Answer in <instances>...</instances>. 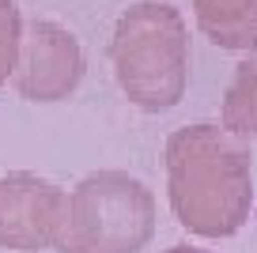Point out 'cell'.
I'll use <instances>...</instances> for the list:
<instances>
[{
	"label": "cell",
	"mask_w": 257,
	"mask_h": 253,
	"mask_svg": "<svg viewBox=\"0 0 257 253\" xmlns=\"http://www.w3.org/2000/svg\"><path fill=\"white\" fill-rule=\"evenodd\" d=\"M167 193L178 223L201 238H231L249 219V151L219 125H185L167 140Z\"/></svg>",
	"instance_id": "obj_1"
},
{
	"label": "cell",
	"mask_w": 257,
	"mask_h": 253,
	"mask_svg": "<svg viewBox=\"0 0 257 253\" xmlns=\"http://www.w3.org/2000/svg\"><path fill=\"white\" fill-rule=\"evenodd\" d=\"M110 57L125 98L140 110H170L185 95L189 34L185 19L167 0H140L113 23Z\"/></svg>",
	"instance_id": "obj_2"
},
{
	"label": "cell",
	"mask_w": 257,
	"mask_h": 253,
	"mask_svg": "<svg viewBox=\"0 0 257 253\" xmlns=\"http://www.w3.org/2000/svg\"><path fill=\"white\" fill-rule=\"evenodd\" d=\"M155 234V197L125 170H95L64 193L57 253H137Z\"/></svg>",
	"instance_id": "obj_3"
},
{
	"label": "cell",
	"mask_w": 257,
	"mask_h": 253,
	"mask_svg": "<svg viewBox=\"0 0 257 253\" xmlns=\"http://www.w3.org/2000/svg\"><path fill=\"white\" fill-rule=\"evenodd\" d=\"M83 49L72 31L49 19H34L23 31V49L16 64V91L27 102H61L83 83Z\"/></svg>",
	"instance_id": "obj_4"
},
{
	"label": "cell",
	"mask_w": 257,
	"mask_h": 253,
	"mask_svg": "<svg viewBox=\"0 0 257 253\" xmlns=\"http://www.w3.org/2000/svg\"><path fill=\"white\" fill-rule=\"evenodd\" d=\"M64 189L27 170L0 178V245L4 249H49L61 227Z\"/></svg>",
	"instance_id": "obj_5"
},
{
	"label": "cell",
	"mask_w": 257,
	"mask_h": 253,
	"mask_svg": "<svg viewBox=\"0 0 257 253\" xmlns=\"http://www.w3.org/2000/svg\"><path fill=\"white\" fill-rule=\"evenodd\" d=\"M193 16L219 49L257 53V0H193Z\"/></svg>",
	"instance_id": "obj_6"
},
{
	"label": "cell",
	"mask_w": 257,
	"mask_h": 253,
	"mask_svg": "<svg viewBox=\"0 0 257 253\" xmlns=\"http://www.w3.org/2000/svg\"><path fill=\"white\" fill-rule=\"evenodd\" d=\"M223 129L234 136L257 133V53L234 68V79L223 95Z\"/></svg>",
	"instance_id": "obj_7"
},
{
	"label": "cell",
	"mask_w": 257,
	"mask_h": 253,
	"mask_svg": "<svg viewBox=\"0 0 257 253\" xmlns=\"http://www.w3.org/2000/svg\"><path fill=\"white\" fill-rule=\"evenodd\" d=\"M19 49H23V16L16 0H0V83L16 76Z\"/></svg>",
	"instance_id": "obj_8"
},
{
	"label": "cell",
	"mask_w": 257,
	"mask_h": 253,
	"mask_svg": "<svg viewBox=\"0 0 257 253\" xmlns=\"http://www.w3.org/2000/svg\"><path fill=\"white\" fill-rule=\"evenodd\" d=\"M163 253H208V249H201V245H170Z\"/></svg>",
	"instance_id": "obj_9"
}]
</instances>
